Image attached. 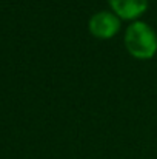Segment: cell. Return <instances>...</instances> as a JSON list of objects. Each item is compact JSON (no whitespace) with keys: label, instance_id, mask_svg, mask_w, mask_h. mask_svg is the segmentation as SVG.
<instances>
[{"label":"cell","instance_id":"1","mask_svg":"<svg viewBox=\"0 0 157 159\" xmlns=\"http://www.w3.org/2000/svg\"><path fill=\"white\" fill-rule=\"evenodd\" d=\"M125 47L136 59H151L157 53V34L145 22H134L126 28Z\"/></svg>","mask_w":157,"mask_h":159},{"label":"cell","instance_id":"2","mask_svg":"<svg viewBox=\"0 0 157 159\" xmlns=\"http://www.w3.org/2000/svg\"><path fill=\"white\" fill-rule=\"evenodd\" d=\"M89 33L97 39H111L120 30V19L109 11H100L89 19Z\"/></svg>","mask_w":157,"mask_h":159},{"label":"cell","instance_id":"3","mask_svg":"<svg viewBox=\"0 0 157 159\" xmlns=\"http://www.w3.org/2000/svg\"><path fill=\"white\" fill-rule=\"evenodd\" d=\"M112 12L119 19L125 20H133L140 17L146 8H148V0H108Z\"/></svg>","mask_w":157,"mask_h":159}]
</instances>
